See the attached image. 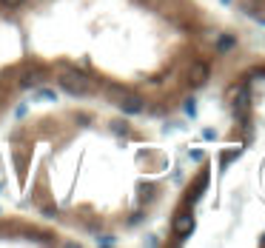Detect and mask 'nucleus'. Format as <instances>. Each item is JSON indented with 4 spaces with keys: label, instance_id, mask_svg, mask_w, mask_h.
Returning a JSON list of instances; mask_svg holds the SVG:
<instances>
[{
    "label": "nucleus",
    "instance_id": "nucleus-7",
    "mask_svg": "<svg viewBox=\"0 0 265 248\" xmlns=\"http://www.w3.org/2000/svg\"><path fill=\"white\" fill-rule=\"evenodd\" d=\"M37 83H40V75H26L23 80H20V86H23V88H31V86H37Z\"/></svg>",
    "mask_w": 265,
    "mask_h": 248
},
{
    "label": "nucleus",
    "instance_id": "nucleus-10",
    "mask_svg": "<svg viewBox=\"0 0 265 248\" xmlns=\"http://www.w3.org/2000/svg\"><path fill=\"white\" fill-rule=\"evenodd\" d=\"M97 242H100V245H114L117 240H114V237H97Z\"/></svg>",
    "mask_w": 265,
    "mask_h": 248
},
{
    "label": "nucleus",
    "instance_id": "nucleus-5",
    "mask_svg": "<svg viewBox=\"0 0 265 248\" xmlns=\"http://www.w3.org/2000/svg\"><path fill=\"white\" fill-rule=\"evenodd\" d=\"M237 46V40L231 38V34H222V38H217V51H222V55H225V51H231Z\"/></svg>",
    "mask_w": 265,
    "mask_h": 248
},
{
    "label": "nucleus",
    "instance_id": "nucleus-12",
    "mask_svg": "<svg viewBox=\"0 0 265 248\" xmlns=\"http://www.w3.org/2000/svg\"><path fill=\"white\" fill-rule=\"evenodd\" d=\"M222 3H231V0H222Z\"/></svg>",
    "mask_w": 265,
    "mask_h": 248
},
{
    "label": "nucleus",
    "instance_id": "nucleus-9",
    "mask_svg": "<svg viewBox=\"0 0 265 248\" xmlns=\"http://www.w3.org/2000/svg\"><path fill=\"white\" fill-rule=\"evenodd\" d=\"M26 0H0V6H6V9H17V6H23Z\"/></svg>",
    "mask_w": 265,
    "mask_h": 248
},
{
    "label": "nucleus",
    "instance_id": "nucleus-6",
    "mask_svg": "<svg viewBox=\"0 0 265 248\" xmlns=\"http://www.w3.org/2000/svg\"><path fill=\"white\" fill-rule=\"evenodd\" d=\"M245 109H248V94H240V97H237V103H234V112L237 114H245Z\"/></svg>",
    "mask_w": 265,
    "mask_h": 248
},
{
    "label": "nucleus",
    "instance_id": "nucleus-3",
    "mask_svg": "<svg viewBox=\"0 0 265 248\" xmlns=\"http://www.w3.org/2000/svg\"><path fill=\"white\" fill-rule=\"evenodd\" d=\"M205 80H208V66H205V63H197V66H191V72H188V83L197 88V86H203Z\"/></svg>",
    "mask_w": 265,
    "mask_h": 248
},
{
    "label": "nucleus",
    "instance_id": "nucleus-2",
    "mask_svg": "<svg viewBox=\"0 0 265 248\" xmlns=\"http://www.w3.org/2000/svg\"><path fill=\"white\" fill-rule=\"evenodd\" d=\"M174 231H177L180 237H188V234L194 231V217L188 214V211L177 214V220H174Z\"/></svg>",
    "mask_w": 265,
    "mask_h": 248
},
{
    "label": "nucleus",
    "instance_id": "nucleus-8",
    "mask_svg": "<svg viewBox=\"0 0 265 248\" xmlns=\"http://www.w3.org/2000/svg\"><path fill=\"white\" fill-rule=\"evenodd\" d=\"M37 100H57V94L51 92V88H40V92H37Z\"/></svg>",
    "mask_w": 265,
    "mask_h": 248
},
{
    "label": "nucleus",
    "instance_id": "nucleus-11",
    "mask_svg": "<svg viewBox=\"0 0 265 248\" xmlns=\"http://www.w3.org/2000/svg\"><path fill=\"white\" fill-rule=\"evenodd\" d=\"M203 137H205V140H214L217 134H214V129H205V131H203Z\"/></svg>",
    "mask_w": 265,
    "mask_h": 248
},
{
    "label": "nucleus",
    "instance_id": "nucleus-1",
    "mask_svg": "<svg viewBox=\"0 0 265 248\" xmlns=\"http://www.w3.org/2000/svg\"><path fill=\"white\" fill-rule=\"evenodd\" d=\"M57 83H60L63 88H66L72 97H80V94H89V88H92V80H89L83 72H63L60 77H57Z\"/></svg>",
    "mask_w": 265,
    "mask_h": 248
},
{
    "label": "nucleus",
    "instance_id": "nucleus-4",
    "mask_svg": "<svg viewBox=\"0 0 265 248\" xmlns=\"http://www.w3.org/2000/svg\"><path fill=\"white\" fill-rule=\"evenodd\" d=\"M120 109H123V114H140L143 112V97L129 94L126 100H120Z\"/></svg>",
    "mask_w": 265,
    "mask_h": 248
}]
</instances>
